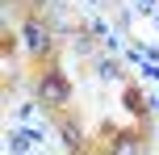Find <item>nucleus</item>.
I'll return each mask as SVG.
<instances>
[{"label":"nucleus","instance_id":"nucleus-1","mask_svg":"<svg viewBox=\"0 0 159 155\" xmlns=\"http://www.w3.org/2000/svg\"><path fill=\"white\" fill-rule=\"evenodd\" d=\"M38 97L46 101V105H63V101L71 97V88H67V80H63V75H46V80L38 84Z\"/></svg>","mask_w":159,"mask_h":155},{"label":"nucleus","instance_id":"nucleus-2","mask_svg":"<svg viewBox=\"0 0 159 155\" xmlns=\"http://www.w3.org/2000/svg\"><path fill=\"white\" fill-rule=\"evenodd\" d=\"M113 155H138V139H130V134H121V139L113 143Z\"/></svg>","mask_w":159,"mask_h":155},{"label":"nucleus","instance_id":"nucleus-3","mask_svg":"<svg viewBox=\"0 0 159 155\" xmlns=\"http://www.w3.org/2000/svg\"><path fill=\"white\" fill-rule=\"evenodd\" d=\"M25 42H30L34 50H42V46H46V34H42L38 25H30V30H25Z\"/></svg>","mask_w":159,"mask_h":155},{"label":"nucleus","instance_id":"nucleus-4","mask_svg":"<svg viewBox=\"0 0 159 155\" xmlns=\"http://www.w3.org/2000/svg\"><path fill=\"white\" fill-rule=\"evenodd\" d=\"M63 139H67V147H80V130H75V126H67Z\"/></svg>","mask_w":159,"mask_h":155}]
</instances>
